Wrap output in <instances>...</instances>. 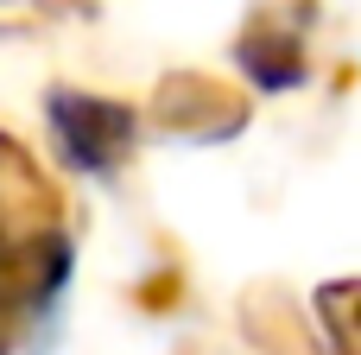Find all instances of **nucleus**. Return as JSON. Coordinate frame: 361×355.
Wrapping results in <instances>:
<instances>
[]
</instances>
